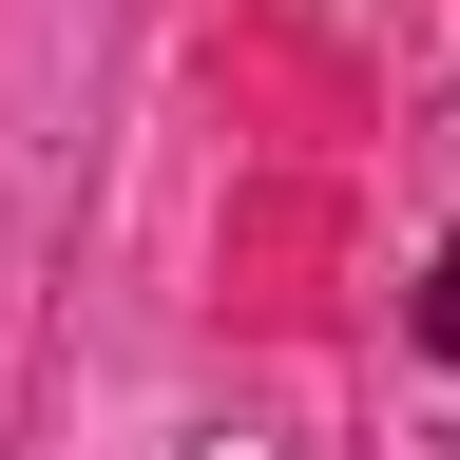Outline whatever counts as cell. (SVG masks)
Segmentation results:
<instances>
[{
	"label": "cell",
	"instance_id": "cell-1",
	"mask_svg": "<svg viewBox=\"0 0 460 460\" xmlns=\"http://www.w3.org/2000/svg\"><path fill=\"white\" fill-rule=\"evenodd\" d=\"M422 345L460 365V230H441V269H422Z\"/></svg>",
	"mask_w": 460,
	"mask_h": 460
}]
</instances>
